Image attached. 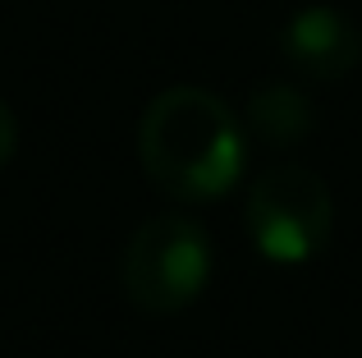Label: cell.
Masks as SVG:
<instances>
[{
    "label": "cell",
    "instance_id": "cell-1",
    "mask_svg": "<svg viewBox=\"0 0 362 358\" xmlns=\"http://www.w3.org/2000/svg\"><path fill=\"white\" fill-rule=\"evenodd\" d=\"M243 125L216 92L165 88L138 120V161L160 193L211 202L243 175Z\"/></svg>",
    "mask_w": 362,
    "mask_h": 358
},
{
    "label": "cell",
    "instance_id": "cell-2",
    "mask_svg": "<svg viewBox=\"0 0 362 358\" xmlns=\"http://www.w3.org/2000/svg\"><path fill=\"white\" fill-rule=\"evenodd\" d=\"M129 299L151 317L184 313L211 280V243L206 230L188 216H151L129 234L119 258Z\"/></svg>",
    "mask_w": 362,
    "mask_h": 358
},
{
    "label": "cell",
    "instance_id": "cell-3",
    "mask_svg": "<svg viewBox=\"0 0 362 358\" xmlns=\"http://www.w3.org/2000/svg\"><path fill=\"white\" fill-rule=\"evenodd\" d=\"M243 225L271 262L317 258L335 230L330 184L308 166H271L247 188Z\"/></svg>",
    "mask_w": 362,
    "mask_h": 358
},
{
    "label": "cell",
    "instance_id": "cell-4",
    "mask_svg": "<svg viewBox=\"0 0 362 358\" xmlns=\"http://www.w3.org/2000/svg\"><path fill=\"white\" fill-rule=\"evenodd\" d=\"M280 46L289 64L308 79H344L362 55V37L339 9L330 5H308L284 23Z\"/></svg>",
    "mask_w": 362,
    "mask_h": 358
},
{
    "label": "cell",
    "instance_id": "cell-5",
    "mask_svg": "<svg viewBox=\"0 0 362 358\" xmlns=\"http://www.w3.org/2000/svg\"><path fill=\"white\" fill-rule=\"evenodd\" d=\"M247 125L262 143L271 147H289L298 138H308L312 129V101L298 88H284V83H266L252 92L247 101Z\"/></svg>",
    "mask_w": 362,
    "mask_h": 358
},
{
    "label": "cell",
    "instance_id": "cell-6",
    "mask_svg": "<svg viewBox=\"0 0 362 358\" xmlns=\"http://www.w3.org/2000/svg\"><path fill=\"white\" fill-rule=\"evenodd\" d=\"M14 147H18V120H14V110L0 101V166H9Z\"/></svg>",
    "mask_w": 362,
    "mask_h": 358
}]
</instances>
